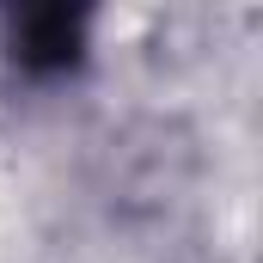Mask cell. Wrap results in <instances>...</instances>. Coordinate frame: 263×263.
Instances as JSON below:
<instances>
[{"label":"cell","mask_w":263,"mask_h":263,"mask_svg":"<svg viewBox=\"0 0 263 263\" xmlns=\"http://www.w3.org/2000/svg\"><path fill=\"white\" fill-rule=\"evenodd\" d=\"M12 55L25 67H67L80 55V18L73 12H31V18H18V31H12Z\"/></svg>","instance_id":"1"}]
</instances>
